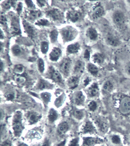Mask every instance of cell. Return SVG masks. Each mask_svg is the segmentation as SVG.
I'll return each instance as SVG.
<instances>
[{
    "label": "cell",
    "instance_id": "obj_1",
    "mask_svg": "<svg viewBox=\"0 0 130 146\" xmlns=\"http://www.w3.org/2000/svg\"><path fill=\"white\" fill-rule=\"evenodd\" d=\"M22 121V113L20 111H16L14 115L12 123L14 134L16 137L20 136L24 129Z\"/></svg>",
    "mask_w": 130,
    "mask_h": 146
},
{
    "label": "cell",
    "instance_id": "obj_2",
    "mask_svg": "<svg viewBox=\"0 0 130 146\" xmlns=\"http://www.w3.org/2000/svg\"><path fill=\"white\" fill-rule=\"evenodd\" d=\"M60 33L62 38L65 42L72 41L75 38L78 34V32L75 28L72 27H66L62 29Z\"/></svg>",
    "mask_w": 130,
    "mask_h": 146
},
{
    "label": "cell",
    "instance_id": "obj_3",
    "mask_svg": "<svg viewBox=\"0 0 130 146\" xmlns=\"http://www.w3.org/2000/svg\"><path fill=\"white\" fill-rule=\"evenodd\" d=\"M118 108L119 111L122 115L130 113V97L126 96L122 98L119 101Z\"/></svg>",
    "mask_w": 130,
    "mask_h": 146
},
{
    "label": "cell",
    "instance_id": "obj_4",
    "mask_svg": "<svg viewBox=\"0 0 130 146\" xmlns=\"http://www.w3.org/2000/svg\"><path fill=\"white\" fill-rule=\"evenodd\" d=\"M113 20L115 25L121 27L124 25L126 21L125 15L120 10H117L113 13Z\"/></svg>",
    "mask_w": 130,
    "mask_h": 146
},
{
    "label": "cell",
    "instance_id": "obj_5",
    "mask_svg": "<svg viewBox=\"0 0 130 146\" xmlns=\"http://www.w3.org/2000/svg\"><path fill=\"white\" fill-rule=\"evenodd\" d=\"M71 66V60L68 58H64L60 64V70L65 76H68Z\"/></svg>",
    "mask_w": 130,
    "mask_h": 146
},
{
    "label": "cell",
    "instance_id": "obj_6",
    "mask_svg": "<svg viewBox=\"0 0 130 146\" xmlns=\"http://www.w3.org/2000/svg\"><path fill=\"white\" fill-rule=\"evenodd\" d=\"M47 15L50 19L55 21H60L62 20L64 14L60 10L57 9H53L47 12Z\"/></svg>",
    "mask_w": 130,
    "mask_h": 146
},
{
    "label": "cell",
    "instance_id": "obj_7",
    "mask_svg": "<svg viewBox=\"0 0 130 146\" xmlns=\"http://www.w3.org/2000/svg\"><path fill=\"white\" fill-rule=\"evenodd\" d=\"M42 117V115L36 111H29L27 113V121L30 124H34L38 122Z\"/></svg>",
    "mask_w": 130,
    "mask_h": 146
},
{
    "label": "cell",
    "instance_id": "obj_8",
    "mask_svg": "<svg viewBox=\"0 0 130 146\" xmlns=\"http://www.w3.org/2000/svg\"><path fill=\"white\" fill-rule=\"evenodd\" d=\"M103 142V140L99 138L84 137L83 139V144L85 146H93L96 144H100Z\"/></svg>",
    "mask_w": 130,
    "mask_h": 146
},
{
    "label": "cell",
    "instance_id": "obj_9",
    "mask_svg": "<svg viewBox=\"0 0 130 146\" xmlns=\"http://www.w3.org/2000/svg\"><path fill=\"white\" fill-rule=\"evenodd\" d=\"M49 75L51 78L57 82H62V76L60 72L55 70L53 67H50L48 71Z\"/></svg>",
    "mask_w": 130,
    "mask_h": 146
},
{
    "label": "cell",
    "instance_id": "obj_10",
    "mask_svg": "<svg viewBox=\"0 0 130 146\" xmlns=\"http://www.w3.org/2000/svg\"><path fill=\"white\" fill-rule=\"evenodd\" d=\"M11 31L12 34L16 35L20 34V26L18 17H14L12 18L11 25Z\"/></svg>",
    "mask_w": 130,
    "mask_h": 146
},
{
    "label": "cell",
    "instance_id": "obj_11",
    "mask_svg": "<svg viewBox=\"0 0 130 146\" xmlns=\"http://www.w3.org/2000/svg\"><path fill=\"white\" fill-rule=\"evenodd\" d=\"M85 68V65L83 61L79 60L76 63L74 68V73L76 76H80L84 73Z\"/></svg>",
    "mask_w": 130,
    "mask_h": 146
},
{
    "label": "cell",
    "instance_id": "obj_12",
    "mask_svg": "<svg viewBox=\"0 0 130 146\" xmlns=\"http://www.w3.org/2000/svg\"><path fill=\"white\" fill-rule=\"evenodd\" d=\"M106 41L109 45L113 47L118 46L120 43V41L117 36L110 34L106 36Z\"/></svg>",
    "mask_w": 130,
    "mask_h": 146
},
{
    "label": "cell",
    "instance_id": "obj_13",
    "mask_svg": "<svg viewBox=\"0 0 130 146\" xmlns=\"http://www.w3.org/2000/svg\"><path fill=\"white\" fill-rule=\"evenodd\" d=\"M23 25L25 31L29 36L31 38H34L36 34V31L34 27L30 23H29V22L25 21H23Z\"/></svg>",
    "mask_w": 130,
    "mask_h": 146
},
{
    "label": "cell",
    "instance_id": "obj_14",
    "mask_svg": "<svg viewBox=\"0 0 130 146\" xmlns=\"http://www.w3.org/2000/svg\"><path fill=\"white\" fill-rule=\"evenodd\" d=\"M82 131L84 133H96V129L94 125L90 121H87L83 126Z\"/></svg>",
    "mask_w": 130,
    "mask_h": 146
},
{
    "label": "cell",
    "instance_id": "obj_15",
    "mask_svg": "<svg viewBox=\"0 0 130 146\" xmlns=\"http://www.w3.org/2000/svg\"><path fill=\"white\" fill-rule=\"evenodd\" d=\"M62 54V51L58 47H54L49 54V58L53 62H56L60 58Z\"/></svg>",
    "mask_w": 130,
    "mask_h": 146
},
{
    "label": "cell",
    "instance_id": "obj_16",
    "mask_svg": "<svg viewBox=\"0 0 130 146\" xmlns=\"http://www.w3.org/2000/svg\"><path fill=\"white\" fill-rule=\"evenodd\" d=\"M80 14L79 12L77 10H70L67 13V18L70 20V21L75 23L80 18Z\"/></svg>",
    "mask_w": 130,
    "mask_h": 146
},
{
    "label": "cell",
    "instance_id": "obj_17",
    "mask_svg": "<svg viewBox=\"0 0 130 146\" xmlns=\"http://www.w3.org/2000/svg\"><path fill=\"white\" fill-rule=\"evenodd\" d=\"M104 13L103 7L101 5H98L94 9L92 12V17L94 19H97L102 17Z\"/></svg>",
    "mask_w": 130,
    "mask_h": 146
},
{
    "label": "cell",
    "instance_id": "obj_18",
    "mask_svg": "<svg viewBox=\"0 0 130 146\" xmlns=\"http://www.w3.org/2000/svg\"><path fill=\"white\" fill-rule=\"evenodd\" d=\"M74 99L76 104L80 106L84 104L85 101V96L82 91H78L76 93Z\"/></svg>",
    "mask_w": 130,
    "mask_h": 146
},
{
    "label": "cell",
    "instance_id": "obj_19",
    "mask_svg": "<svg viewBox=\"0 0 130 146\" xmlns=\"http://www.w3.org/2000/svg\"><path fill=\"white\" fill-rule=\"evenodd\" d=\"M53 85L46 80H40L37 85V88L39 90H43L49 89L52 88Z\"/></svg>",
    "mask_w": 130,
    "mask_h": 146
},
{
    "label": "cell",
    "instance_id": "obj_20",
    "mask_svg": "<svg viewBox=\"0 0 130 146\" xmlns=\"http://www.w3.org/2000/svg\"><path fill=\"white\" fill-rule=\"evenodd\" d=\"M86 35L90 40H96L98 38V33L96 29L90 27L87 31Z\"/></svg>",
    "mask_w": 130,
    "mask_h": 146
},
{
    "label": "cell",
    "instance_id": "obj_21",
    "mask_svg": "<svg viewBox=\"0 0 130 146\" xmlns=\"http://www.w3.org/2000/svg\"><path fill=\"white\" fill-rule=\"evenodd\" d=\"M88 92L89 95L91 97H95L97 96L99 92V88L97 83H93L91 85V86L89 88Z\"/></svg>",
    "mask_w": 130,
    "mask_h": 146
},
{
    "label": "cell",
    "instance_id": "obj_22",
    "mask_svg": "<svg viewBox=\"0 0 130 146\" xmlns=\"http://www.w3.org/2000/svg\"><path fill=\"white\" fill-rule=\"evenodd\" d=\"M78 76H73L69 78L67 84L71 89H74L78 86Z\"/></svg>",
    "mask_w": 130,
    "mask_h": 146
},
{
    "label": "cell",
    "instance_id": "obj_23",
    "mask_svg": "<svg viewBox=\"0 0 130 146\" xmlns=\"http://www.w3.org/2000/svg\"><path fill=\"white\" fill-rule=\"evenodd\" d=\"M27 16L30 20H35L40 17L41 13L37 10H30L27 12Z\"/></svg>",
    "mask_w": 130,
    "mask_h": 146
},
{
    "label": "cell",
    "instance_id": "obj_24",
    "mask_svg": "<svg viewBox=\"0 0 130 146\" xmlns=\"http://www.w3.org/2000/svg\"><path fill=\"white\" fill-rule=\"evenodd\" d=\"M80 48V45L78 43H74L68 45L67 47V51L70 54L77 53Z\"/></svg>",
    "mask_w": 130,
    "mask_h": 146
},
{
    "label": "cell",
    "instance_id": "obj_25",
    "mask_svg": "<svg viewBox=\"0 0 130 146\" xmlns=\"http://www.w3.org/2000/svg\"><path fill=\"white\" fill-rule=\"evenodd\" d=\"M93 60L95 63L101 64L103 63L104 61V56L102 54L97 53L93 56Z\"/></svg>",
    "mask_w": 130,
    "mask_h": 146
},
{
    "label": "cell",
    "instance_id": "obj_26",
    "mask_svg": "<svg viewBox=\"0 0 130 146\" xmlns=\"http://www.w3.org/2000/svg\"><path fill=\"white\" fill-rule=\"evenodd\" d=\"M58 117V114L56 111H55L53 109H50L48 115V118L49 122L51 123H53L57 119Z\"/></svg>",
    "mask_w": 130,
    "mask_h": 146
},
{
    "label": "cell",
    "instance_id": "obj_27",
    "mask_svg": "<svg viewBox=\"0 0 130 146\" xmlns=\"http://www.w3.org/2000/svg\"><path fill=\"white\" fill-rule=\"evenodd\" d=\"M87 69L88 71L92 75L96 76L98 74V71H99L98 68V67L96 66L93 63H88L87 65Z\"/></svg>",
    "mask_w": 130,
    "mask_h": 146
},
{
    "label": "cell",
    "instance_id": "obj_28",
    "mask_svg": "<svg viewBox=\"0 0 130 146\" xmlns=\"http://www.w3.org/2000/svg\"><path fill=\"white\" fill-rule=\"evenodd\" d=\"M69 125L66 122H63L58 125V133L61 134H64L66 133L69 129Z\"/></svg>",
    "mask_w": 130,
    "mask_h": 146
},
{
    "label": "cell",
    "instance_id": "obj_29",
    "mask_svg": "<svg viewBox=\"0 0 130 146\" xmlns=\"http://www.w3.org/2000/svg\"><path fill=\"white\" fill-rule=\"evenodd\" d=\"M113 89V85L112 83L109 81H106L104 83L103 85V90L104 91L109 93L112 91Z\"/></svg>",
    "mask_w": 130,
    "mask_h": 146
},
{
    "label": "cell",
    "instance_id": "obj_30",
    "mask_svg": "<svg viewBox=\"0 0 130 146\" xmlns=\"http://www.w3.org/2000/svg\"><path fill=\"white\" fill-rule=\"evenodd\" d=\"M25 72V67L21 64L16 65L14 68V72L16 75H21Z\"/></svg>",
    "mask_w": 130,
    "mask_h": 146
},
{
    "label": "cell",
    "instance_id": "obj_31",
    "mask_svg": "<svg viewBox=\"0 0 130 146\" xmlns=\"http://www.w3.org/2000/svg\"><path fill=\"white\" fill-rule=\"evenodd\" d=\"M40 96H41L42 100L45 104H48L51 98V95L50 93L44 92L42 93Z\"/></svg>",
    "mask_w": 130,
    "mask_h": 146
},
{
    "label": "cell",
    "instance_id": "obj_32",
    "mask_svg": "<svg viewBox=\"0 0 130 146\" xmlns=\"http://www.w3.org/2000/svg\"><path fill=\"white\" fill-rule=\"evenodd\" d=\"M64 100H65V96L64 95H61L55 100V103H54L55 106L58 108L61 106L64 103Z\"/></svg>",
    "mask_w": 130,
    "mask_h": 146
},
{
    "label": "cell",
    "instance_id": "obj_33",
    "mask_svg": "<svg viewBox=\"0 0 130 146\" xmlns=\"http://www.w3.org/2000/svg\"><path fill=\"white\" fill-rule=\"evenodd\" d=\"M14 80L18 84H22L25 82L26 78L25 77L21 75H16L14 76Z\"/></svg>",
    "mask_w": 130,
    "mask_h": 146
},
{
    "label": "cell",
    "instance_id": "obj_34",
    "mask_svg": "<svg viewBox=\"0 0 130 146\" xmlns=\"http://www.w3.org/2000/svg\"><path fill=\"white\" fill-rule=\"evenodd\" d=\"M58 36V32L57 31V30H52V31L50 32V40H51V41L52 43L55 42L57 41Z\"/></svg>",
    "mask_w": 130,
    "mask_h": 146
},
{
    "label": "cell",
    "instance_id": "obj_35",
    "mask_svg": "<svg viewBox=\"0 0 130 146\" xmlns=\"http://www.w3.org/2000/svg\"><path fill=\"white\" fill-rule=\"evenodd\" d=\"M40 49H41V51L42 53L45 54L46 53L48 52L49 49L48 43L46 42H42L41 43V46H40Z\"/></svg>",
    "mask_w": 130,
    "mask_h": 146
},
{
    "label": "cell",
    "instance_id": "obj_36",
    "mask_svg": "<svg viewBox=\"0 0 130 146\" xmlns=\"http://www.w3.org/2000/svg\"><path fill=\"white\" fill-rule=\"evenodd\" d=\"M74 116L78 119H82L84 117V111L80 110H77L74 111Z\"/></svg>",
    "mask_w": 130,
    "mask_h": 146
},
{
    "label": "cell",
    "instance_id": "obj_37",
    "mask_svg": "<svg viewBox=\"0 0 130 146\" xmlns=\"http://www.w3.org/2000/svg\"><path fill=\"white\" fill-rule=\"evenodd\" d=\"M12 51L14 55L15 56H18L21 53V48L18 45H15L12 47Z\"/></svg>",
    "mask_w": 130,
    "mask_h": 146
},
{
    "label": "cell",
    "instance_id": "obj_38",
    "mask_svg": "<svg viewBox=\"0 0 130 146\" xmlns=\"http://www.w3.org/2000/svg\"><path fill=\"white\" fill-rule=\"evenodd\" d=\"M38 70L40 73H43L44 70V62L42 58H39L38 61Z\"/></svg>",
    "mask_w": 130,
    "mask_h": 146
},
{
    "label": "cell",
    "instance_id": "obj_39",
    "mask_svg": "<svg viewBox=\"0 0 130 146\" xmlns=\"http://www.w3.org/2000/svg\"><path fill=\"white\" fill-rule=\"evenodd\" d=\"M96 123L97 124V126L98 127V128L102 131H104L106 129V125L104 123L103 121H102L100 119H97L96 121Z\"/></svg>",
    "mask_w": 130,
    "mask_h": 146
},
{
    "label": "cell",
    "instance_id": "obj_40",
    "mask_svg": "<svg viewBox=\"0 0 130 146\" xmlns=\"http://www.w3.org/2000/svg\"><path fill=\"white\" fill-rule=\"evenodd\" d=\"M111 141H112V143L115 144H119L121 142V139L119 135H114L112 137Z\"/></svg>",
    "mask_w": 130,
    "mask_h": 146
},
{
    "label": "cell",
    "instance_id": "obj_41",
    "mask_svg": "<svg viewBox=\"0 0 130 146\" xmlns=\"http://www.w3.org/2000/svg\"><path fill=\"white\" fill-rule=\"evenodd\" d=\"M88 108L91 111H94L97 109V104L95 101H92L89 103Z\"/></svg>",
    "mask_w": 130,
    "mask_h": 146
},
{
    "label": "cell",
    "instance_id": "obj_42",
    "mask_svg": "<svg viewBox=\"0 0 130 146\" xmlns=\"http://www.w3.org/2000/svg\"><path fill=\"white\" fill-rule=\"evenodd\" d=\"M35 24L36 25H40V26H46L49 24V22L47 20L45 19H40L37 21Z\"/></svg>",
    "mask_w": 130,
    "mask_h": 146
},
{
    "label": "cell",
    "instance_id": "obj_43",
    "mask_svg": "<svg viewBox=\"0 0 130 146\" xmlns=\"http://www.w3.org/2000/svg\"><path fill=\"white\" fill-rule=\"evenodd\" d=\"M11 3H10V1H6L3 2L2 3V7H3V9H5L6 10H8L11 7Z\"/></svg>",
    "mask_w": 130,
    "mask_h": 146
},
{
    "label": "cell",
    "instance_id": "obj_44",
    "mask_svg": "<svg viewBox=\"0 0 130 146\" xmlns=\"http://www.w3.org/2000/svg\"><path fill=\"white\" fill-rule=\"evenodd\" d=\"M78 138H74L71 141H70L69 144V146H78Z\"/></svg>",
    "mask_w": 130,
    "mask_h": 146
},
{
    "label": "cell",
    "instance_id": "obj_45",
    "mask_svg": "<svg viewBox=\"0 0 130 146\" xmlns=\"http://www.w3.org/2000/svg\"><path fill=\"white\" fill-rule=\"evenodd\" d=\"M30 135V137H33V138H40V133H38L37 131H34L29 133Z\"/></svg>",
    "mask_w": 130,
    "mask_h": 146
},
{
    "label": "cell",
    "instance_id": "obj_46",
    "mask_svg": "<svg viewBox=\"0 0 130 146\" xmlns=\"http://www.w3.org/2000/svg\"><path fill=\"white\" fill-rule=\"evenodd\" d=\"M25 3H27V7H29V9H31L32 10H34V9H35V5H34L32 1H26Z\"/></svg>",
    "mask_w": 130,
    "mask_h": 146
},
{
    "label": "cell",
    "instance_id": "obj_47",
    "mask_svg": "<svg viewBox=\"0 0 130 146\" xmlns=\"http://www.w3.org/2000/svg\"><path fill=\"white\" fill-rule=\"evenodd\" d=\"M1 23L3 25H5L7 24V19L4 15L1 14Z\"/></svg>",
    "mask_w": 130,
    "mask_h": 146
},
{
    "label": "cell",
    "instance_id": "obj_48",
    "mask_svg": "<svg viewBox=\"0 0 130 146\" xmlns=\"http://www.w3.org/2000/svg\"><path fill=\"white\" fill-rule=\"evenodd\" d=\"M90 52H89V51L88 49H86V50H85V52H84V58L86 60H89V58H90Z\"/></svg>",
    "mask_w": 130,
    "mask_h": 146
},
{
    "label": "cell",
    "instance_id": "obj_49",
    "mask_svg": "<svg viewBox=\"0 0 130 146\" xmlns=\"http://www.w3.org/2000/svg\"><path fill=\"white\" fill-rule=\"evenodd\" d=\"M125 72L127 74L130 76V61L127 63L125 68Z\"/></svg>",
    "mask_w": 130,
    "mask_h": 146
},
{
    "label": "cell",
    "instance_id": "obj_50",
    "mask_svg": "<svg viewBox=\"0 0 130 146\" xmlns=\"http://www.w3.org/2000/svg\"><path fill=\"white\" fill-rule=\"evenodd\" d=\"M22 8H23V5H22V3H19L18 4V5H17V9H16L18 13L20 14L22 10Z\"/></svg>",
    "mask_w": 130,
    "mask_h": 146
},
{
    "label": "cell",
    "instance_id": "obj_51",
    "mask_svg": "<svg viewBox=\"0 0 130 146\" xmlns=\"http://www.w3.org/2000/svg\"><path fill=\"white\" fill-rule=\"evenodd\" d=\"M37 2H38V5L40 7H44L46 4V2L45 1H37Z\"/></svg>",
    "mask_w": 130,
    "mask_h": 146
},
{
    "label": "cell",
    "instance_id": "obj_52",
    "mask_svg": "<svg viewBox=\"0 0 130 146\" xmlns=\"http://www.w3.org/2000/svg\"><path fill=\"white\" fill-rule=\"evenodd\" d=\"M7 98L9 100H13L14 98V95L13 94H9L6 96Z\"/></svg>",
    "mask_w": 130,
    "mask_h": 146
},
{
    "label": "cell",
    "instance_id": "obj_53",
    "mask_svg": "<svg viewBox=\"0 0 130 146\" xmlns=\"http://www.w3.org/2000/svg\"><path fill=\"white\" fill-rule=\"evenodd\" d=\"M42 146H50V142L48 140L46 139L44 141Z\"/></svg>",
    "mask_w": 130,
    "mask_h": 146
},
{
    "label": "cell",
    "instance_id": "obj_54",
    "mask_svg": "<svg viewBox=\"0 0 130 146\" xmlns=\"http://www.w3.org/2000/svg\"><path fill=\"white\" fill-rule=\"evenodd\" d=\"M1 146H11V144L8 141H7V142H3Z\"/></svg>",
    "mask_w": 130,
    "mask_h": 146
},
{
    "label": "cell",
    "instance_id": "obj_55",
    "mask_svg": "<svg viewBox=\"0 0 130 146\" xmlns=\"http://www.w3.org/2000/svg\"><path fill=\"white\" fill-rule=\"evenodd\" d=\"M84 84H85V85H86L88 84L89 82V79L88 78H87L86 80H84Z\"/></svg>",
    "mask_w": 130,
    "mask_h": 146
},
{
    "label": "cell",
    "instance_id": "obj_56",
    "mask_svg": "<svg viewBox=\"0 0 130 146\" xmlns=\"http://www.w3.org/2000/svg\"><path fill=\"white\" fill-rule=\"evenodd\" d=\"M65 140L63 141V142H62L60 144L58 145V146H64L65 145Z\"/></svg>",
    "mask_w": 130,
    "mask_h": 146
},
{
    "label": "cell",
    "instance_id": "obj_57",
    "mask_svg": "<svg viewBox=\"0 0 130 146\" xmlns=\"http://www.w3.org/2000/svg\"><path fill=\"white\" fill-rule=\"evenodd\" d=\"M3 69V62L1 61V64H0V70H1V71H2Z\"/></svg>",
    "mask_w": 130,
    "mask_h": 146
},
{
    "label": "cell",
    "instance_id": "obj_58",
    "mask_svg": "<svg viewBox=\"0 0 130 146\" xmlns=\"http://www.w3.org/2000/svg\"><path fill=\"white\" fill-rule=\"evenodd\" d=\"M18 146H28L27 145L24 143H20L18 145Z\"/></svg>",
    "mask_w": 130,
    "mask_h": 146
},
{
    "label": "cell",
    "instance_id": "obj_59",
    "mask_svg": "<svg viewBox=\"0 0 130 146\" xmlns=\"http://www.w3.org/2000/svg\"><path fill=\"white\" fill-rule=\"evenodd\" d=\"M1 39H2V38H3V32H2V30H1Z\"/></svg>",
    "mask_w": 130,
    "mask_h": 146
},
{
    "label": "cell",
    "instance_id": "obj_60",
    "mask_svg": "<svg viewBox=\"0 0 130 146\" xmlns=\"http://www.w3.org/2000/svg\"><path fill=\"white\" fill-rule=\"evenodd\" d=\"M128 2H129V3H130V1H128Z\"/></svg>",
    "mask_w": 130,
    "mask_h": 146
},
{
    "label": "cell",
    "instance_id": "obj_61",
    "mask_svg": "<svg viewBox=\"0 0 130 146\" xmlns=\"http://www.w3.org/2000/svg\"></svg>",
    "mask_w": 130,
    "mask_h": 146
}]
</instances>
